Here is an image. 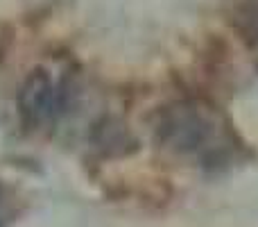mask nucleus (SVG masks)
Wrapping results in <instances>:
<instances>
[{"instance_id": "nucleus-3", "label": "nucleus", "mask_w": 258, "mask_h": 227, "mask_svg": "<svg viewBox=\"0 0 258 227\" xmlns=\"http://www.w3.org/2000/svg\"><path fill=\"white\" fill-rule=\"evenodd\" d=\"M242 16L247 25L258 34V0H242Z\"/></svg>"}, {"instance_id": "nucleus-4", "label": "nucleus", "mask_w": 258, "mask_h": 227, "mask_svg": "<svg viewBox=\"0 0 258 227\" xmlns=\"http://www.w3.org/2000/svg\"><path fill=\"white\" fill-rule=\"evenodd\" d=\"M0 227H5V223H3V220H0Z\"/></svg>"}, {"instance_id": "nucleus-2", "label": "nucleus", "mask_w": 258, "mask_h": 227, "mask_svg": "<svg viewBox=\"0 0 258 227\" xmlns=\"http://www.w3.org/2000/svg\"><path fill=\"white\" fill-rule=\"evenodd\" d=\"M161 134L177 150H195L206 137V123L188 105H174L161 120Z\"/></svg>"}, {"instance_id": "nucleus-1", "label": "nucleus", "mask_w": 258, "mask_h": 227, "mask_svg": "<svg viewBox=\"0 0 258 227\" xmlns=\"http://www.w3.org/2000/svg\"><path fill=\"white\" fill-rule=\"evenodd\" d=\"M54 105H57V94H54L48 71L34 68L32 73H27L16 96V107L23 123L30 125V127L41 125L52 116Z\"/></svg>"}]
</instances>
